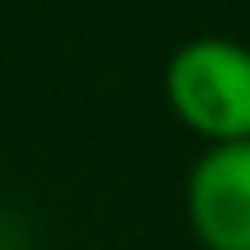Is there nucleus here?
Returning <instances> with one entry per match:
<instances>
[{"instance_id":"nucleus-2","label":"nucleus","mask_w":250,"mask_h":250,"mask_svg":"<svg viewBox=\"0 0 250 250\" xmlns=\"http://www.w3.org/2000/svg\"><path fill=\"white\" fill-rule=\"evenodd\" d=\"M186 223L204 250H250V139L208 144L195 158Z\"/></svg>"},{"instance_id":"nucleus-1","label":"nucleus","mask_w":250,"mask_h":250,"mask_svg":"<svg viewBox=\"0 0 250 250\" xmlns=\"http://www.w3.org/2000/svg\"><path fill=\"white\" fill-rule=\"evenodd\" d=\"M162 93L186 130L208 144L250 139V46L236 37H190L162 65Z\"/></svg>"}]
</instances>
